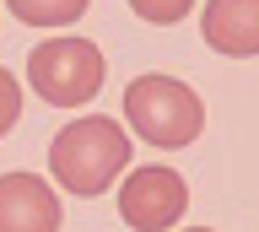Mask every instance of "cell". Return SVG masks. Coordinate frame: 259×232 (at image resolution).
Listing matches in <instances>:
<instances>
[{
    "instance_id": "obj_1",
    "label": "cell",
    "mask_w": 259,
    "mask_h": 232,
    "mask_svg": "<svg viewBox=\"0 0 259 232\" xmlns=\"http://www.w3.org/2000/svg\"><path fill=\"white\" fill-rule=\"evenodd\" d=\"M130 167V135L103 114H87L76 124H65L49 146V173L60 178V189L92 200V195H108L113 178Z\"/></svg>"
},
{
    "instance_id": "obj_2",
    "label": "cell",
    "mask_w": 259,
    "mask_h": 232,
    "mask_svg": "<svg viewBox=\"0 0 259 232\" xmlns=\"http://www.w3.org/2000/svg\"><path fill=\"white\" fill-rule=\"evenodd\" d=\"M124 119L130 130H141L151 146H189L205 130V103L194 98V86L173 81V76H135L124 86Z\"/></svg>"
},
{
    "instance_id": "obj_3",
    "label": "cell",
    "mask_w": 259,
    "mask_h": 232,
    "mask_svg": "<svg viewBox=\"0 0 259 232\" xmlns=\"http://www.w3.org/2000/svg\"><path fill=\"white\" fill-rule=\"evenodd\" d=\"M27 86L54 108H81L103 86V54L87 38H54L27 54Z\"/></svg>"
},
{
    "instance_id": "obj_4",
    "label": "cell",
    "mask_w": 259,
    "mask_h": 232,
    "mask_svg": "<svg viewBox=\"0 0 259 232\" xmlns=\"http://www.w3.org/2000/svg\"><path fill=\"white\" fill-rule=\"evenodd\" d=\"M189 211V183L173 167H135L119 189V216L135 232H167Z\"/></svg>"
},
{
    "instance_id": "obj_5",
    "label": "cell",
    "mask_w": 259,
    "mask_h": 232,
    "mask_svg": "<svg viewBox=\"0 0 259 232\" xmlns=\"http://www.w3.org/2000/svg\"><path fill=\"white\" fill-rule=\"evenodd\" d=\"M60 195L38 173L0 178V232H60Z\"/></svg>"
},
{
    "instance_id": "obj_6",
    "label": "cell",
    "mask_w": 259,
    "mask_h": 232,
    "mask_svg": "<svg viewBox=\"0 0 259 232\" xmlns=\"http://www.w3.org/2000/svg\"><path fill=\"white\" fill-rule=\"evenodd\" d=\"M200 33L216 54H232V60L259 54V0H205Z\"/></svg>"
},
{
    "instance_id": "obj_7",
    "label": "cell",
    "mask_w": 259,
    "mask_h": 232,
    "mask_svg": "<svg viewBox=\"0 0 259 232\" xmlns=\"http://www.w3.org/2000/svg\"><path fill=\"white\" fill-rule=\"evenodd\" d=\"M6 6L27 27H65V22H76L87 11V0H6Z\"/></svg>"
},
{
    "instance_id": "obj_8",
    "label": "cell",
    "mask_w": 259,
    "mask_h": 232,
    "mask_svg": "<svg viewBox=\"0 0 259 232\" xmlns=\"http://www.w3.org/2000/svg\"><path fill=\"white\" fill-rule=\"evenodd\" d=\"M189 6H194V0H130V11H135L141 22H151V27H173V22H184Z\"/></svg>"
},
{
    "instance_id": "obj_9",
    "label": "cell",
    "mask_w": 259,
    "mask_h": 232,
    "mask_svg": "<svg viewBox=\"0 0 259 232\" xmlns=\"http://www.w3.org/2000/svg\"><path fill=\"white\" fill-rule=\"evenodd\" d=\"M22 119V86L11 81V70H0V135Z\"/></svg>"
},
{
    "instance_id": "obj_10",
    "label": "cell",
    "mask_w": 259,
    "mask_h": 232,
    "mask_svg": "<svg viewBox=\"0 0 259 232\" xmlns=\"http://www.w3.org/2000/svg\"><path fill=\"white\" fill-rule=\"evenodd\" d=\"M184 232H210V227H184Z\"/></svg>"
}]
</instances>
